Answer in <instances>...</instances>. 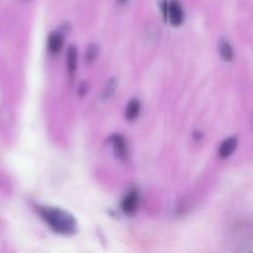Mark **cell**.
Returning <instances> with one entry per match:
<instances>
[{"instance_id": "5", "label": "cell", "mask_w": 253, "mask_h": 253, "mask_svg": "<svg viewBox=\"0 0 253 253\" xmlns=\"http://www.w3.org/2000/svg\"><path fill=\"white\" fill-rule=\"evenodd\" d=\"M63 44V37L59 32H52L48 37V49L51 53H57L61 51Z\"/></svg>"}, {"instance_id": "8", "label": "cell", "mask_w": 253, "mask_h": 253, "mask_svg": "<svg viewBox=\"0 0 253 253\" xmlns=\"http://www.w3.org/2000/svg\"><path fill=\"white\" fill-rule=\"evenodd\" d=\"M140 101L137 99H132L127 104V108H126V119H128V120H135L138 116V114H140Z\"/></svg>"}, {"instance_id": "7", "label": "cell", "mask_w": 253, "mask_h": 253, "mask_svg": "<svg viewBox=\"0 0 253 253\" xmlns=\"http://www.w3.org/2000/svg\"><path fill=\"white\" fill-rule=\"evenodd\" d=\"M67 68L71 76H73L77 69V49L76 47H69L67 52Z\"/></svg>"}, {"instance_id": "12", "label": "cell", "mask_w": 253, "mask_h": 253, "mask_svg": "<svg viewBox=\"0 0 253 253\" xmlns=\"http://www.w3.org/2000/svg\"><path fill=\"white\" fill-rule=\"evenodd\" d=\"M128 1V0H118V2H119V4H121V5H123V4H125V2H127Z\"/></svg>"}, {"instance_id": "4", "label": "cell", "mask_w": 253, "mask_h": 253, "mask_svg": "<svg viewBox=\"0 0 253 253\" xmlns=\"http://www.w3.org/2000/svg\"><path fill=\"white\" fill-rule=\"evenodd\" d=\"M111 143H113L114 151H115L116 156L121 160L126 157V142L124 140L123 136L120 135H114L111 137Z\"/></svg>"}, {"instance_id": "11", "label": "cell", "mask_w": 253, "mask_h": 253, "mask_svg": "<svg viewBox=\"0 0 253 253\" xmlns=\"http://www.w3.org/2000/svg\"><path fill=\"white\" fill-rule=\"evenodd\" d=\"M96 56H98V47H96L95 44H90V46L88 47V49H86L85 61L88 62V63H91V62L96 58Z\"/></svg>"}, {"instance_id": "10", "label": "cell", "mask_w": 253, "mask_h": 253, "mask_svg": "<svg viewBox=\"0 0 253 253\" xmlns=\"http://www.w3.org/2000/svg\"><path fill=\"white\" fill-rule=\"evenodd\" d=\"M116 86H118V82H116L115 78H111L110 81L106 83V85L104 86V90H103V99H110L111 96L114 95L116 90Z\"/></svg>"}, {"instance_id": "1", "label": "cell", "mask_w": 253, "mask_h": 253, "mask_svg": "<svg viewBox=\"0 0 253 253\" xmlns=\"http://www.w3.org/2000/svg\"><path fill=\"white\" fill-rule=\"evenodd\" d=\"M37 210L47 225L57 234L72 235L76 232V220L68 212L53 208H39Z\"/></svg>"}, {"instance_id": "2", "label": "cell", "mask_w": 253, "mask_h": 253, "mask_svg": "<svg viewBox=\"0 0 253 253\" xmlns=\"http://www.w3.org/2000/svg\"><path fill=\"white\" fill-rule=\"evenodd\" d=\"M163 15L166 20H169L173 26H179L184 20V14L178 0H165L162 4Z\"/></svg>"}, {"instance_id": "3", "label": "cell", "mask_w": 253, "mask_h": 253, "mask_svg": "<svg viewBox=\"0 0 253 253\" xmlns=\"http://www.w3.org/2000/svg\"><path fill=\"white\" fill-rule=\"evenodd\" d=\"M138 207V194L136 190L128 193L123 200V210L126 214H133Z\"/></svg>"}, {"instance_id": "9", "label": "cell", "mask_w": 253, "mask_h": 253, "mask_svg": "<svg viewBox=\"0 0 253 253\" xmlns=\"http://www.w3.org/2000/svg\"><path fill=\"white\" fill-rule=\"evenodd\" d=\"M220 54H221L222 59L225 61H231L234 58V51H232L231 44L227 41H221L220 42Z\"/></svg>"}, {"instance_id": "6", "label": "cell", "mask_w": 253, "mask_h": 253, "mask_svg": "<svg viewBox=\"0 0 253 253\" xmlns=\"http://www.w3.org/2000/svg\"><path fill=\"white\" fill-rule=\"evenodd\" d=\"M236 146H237V140H236V138H235V137L227 138V140L224 141V142L221 143V146H220L219 155L221 156L222 158L229 157V156L232 155V152H234V151H235Z\"/></svg>"}]
</instances>
